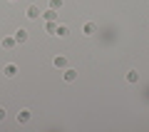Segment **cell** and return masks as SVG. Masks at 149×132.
I'll list each match as a JSON object with an SVG mask.
<instances>
[{"instance_id":"cell-3","label":"cell","mask_w":149,"mask_h":132,"mask_svg":"<svg viewBox=\"0 0 149 132\" xmlns=\"http://www.w3.org/2000/svg\"><path fill=\"white\" fill-rule=\"evenodd\" d=\"M52 65H55L57 70H65V67H67V58H65V55H57V58L52 60Z\"/></svg>"},{"instance_id":"cell-1","label":"cell","mask_w":149,"mask_h":132,"mask_svg":"<svg viewBox=\"0 0 149 132\" xmlns=\"http://www.w3.org/2000/svg\"><path fill=\"white\" fill-rule=\"evenodd\" d=\"M25 15L30 18V20H37V18L42 15V13H40V8H37V5H30V8H27V13H25Z\"/></svg>"},{"instance_id":"cell-11","label":"cell","mask_w":149,"mask_h":132,"mask_svg":"<svg viewBox=\"0 0 149 132\" xmlns=\"http://www.w3.org/2000/svg\"><path fill=\"white\" fill-rule=\"evenodd\" d=\"M3 48H5V50L15 48V37H5V40H3Z\"/></svg>"},{"instance_id":"cell-12","label":"cell","mask_w":149,"mask_h":132,"mask_svg":"<svg viewBox=\"0 0 149 132\" xmlns=\"http://www.w3.org/2000/svg\"><path fill=\"white\" fill-rule=\"evenodd\" d=\"M50 8H52V10H60V8H62V0H50Z\"/></svg>"},{"instance_id":"cell-14","label":"cell","mask_w":149,"mask_h":132,"mask_svg":"<svg viewBox=\"0 0 149 132\" xmlns=\"http://www.w3.org/2000/svg\"><path fill=\"white\" fill-rule=\"evenodd\" d=\"M5 120V107H0V122Z\"/></svg>"},{"instance_id":"cell-5","label":"cell","mask_w":149,"mask_h":132,"mask_svg":"<svg viewBox=\"0 0 149 132\" xmlns=\"http://www.w3.org/2000/svg\"><path fill=\"white\" fill-rule=\"evenodd\" d=\"M55 35H60V37H67V35H70V27L65 25V22H57V30H55Z\"/></svg>"},{"instance_id":"cell-4","label":"cell","mask_w":149,"mask_h":132,"mask_svg":"<svg viewBox=\"0 0 149 132\" xmlns=\"http://www.w3.org/2000/svg\"><path fill=\"white\" fill-rule=\"evenodd\" d=\"M42 18H45L47 22H57V10H52V8H50V10L42 13Z\"/></svg>"},{"instance_id":"cell-15","label":"cell","mask_w":149,"mask_h":132,"mask_svg":"<svg viewBox=\"0 0 149 132\" xmlns=\"http://www.w3.org/2000/svg\"><path fill=\"white\" fill-rule=\"evenodd\" d=\"M13 3H15V0H13Z\"/></svg>"},{"instance_id":"cell-13","label":"cell","mask_w":149,"mask_h":132,"mask_svg":"<svg viewBox=\"0 0 149 132\" xmlns=\"http://www.w3.org/2000/svg\"><path fill=\"white\" fill-rule=\"evenodd\" d=\"M45 27H47V32H50V35H55V30H57V22H47Z\"/></svg>"},{"instance_id":"cell-2","label":"cell","mask_w":149,"mask_h":132,"mask_svg":"<svg viewBox=\"0 0 149 132\" xmlns=\"http://www.w3.org/2000/svg\"><path fill=\"white\" fill-rule=\"evenodd\" d=\"M30 122V110H20L17 112V125H27Z\"/></svg>"},{"instance_id":"cell-8","label":"cell","mask_w":149,"mask_h":132,"mask_svg":"<svg viewBox=\"0 0 149 132\" xmlns=\"http://www.w3.org/2000/svg\"><path fill=\"white\" fill-rule=\"evenodd\" d=\"M95 30H97L95 22H85V27H82V32H85V35H95Z\"/></svg>"},{"instance_id":"cell-10","label":"cell","mask_w":149,"mask_h":132,"mask_svg":"<svg viewBox=\"0 0 149 132\" xmlns=\"http://www.w3.org/2000/svg\"><path fill=\"white\" fill-rule=\"evenodd\" d=\"M127 80H129V82H139V72H137V70H129V72H127Z\"/></svg>"},{"instance_id":"cell-9","label":"cell","mask_w":149,"mask_h":132,"mask_svg":"<svg viewBox=\"0 0 149 132\" xmlns=\"http://www.w3.org/2000/svg\"><path fill=\"white\" fill-rule=\"evenodd\" d=\"M25 40H27V30H22V27H20V30L15 32V42H25Z\"/></svg>"},{"instance_id":"cell-6","label":"cell","mask_w":149,"mask_h":132,"mask_svg":"<svg viewBox=\"0 0 149 132\" xmlns=\"http://www.w3.org/2000/svg\"><path fill=\"white\" fill-rule=\"evenodd\" d=\"M65 80H67V82H74V80H77V70L65 67Z\"/></svg>"},{"instance_id":"cell-7","label":"cell","mask_w":149,"mask_h":132,"mask_svg":"<svg viewBox=\"0 0 149 132\" xmlns=\"http://www.w3.org/2000/svg\"><path fill=\"white\" fill-rule=\"evenodd\" d=\"M3 72H5V77H15V75H17V67H15V65H5V67H3Z\"/></svg>"}]
</instances>
